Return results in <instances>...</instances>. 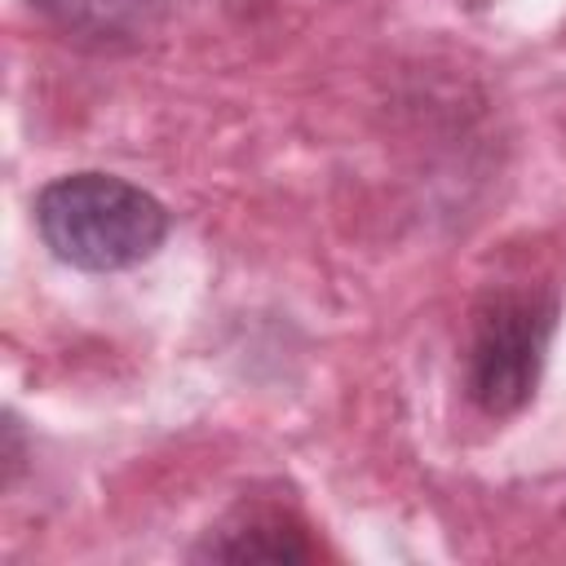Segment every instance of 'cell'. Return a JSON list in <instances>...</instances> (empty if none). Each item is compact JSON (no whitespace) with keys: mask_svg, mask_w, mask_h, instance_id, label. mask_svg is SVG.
I'll list each match as a JSON object with an SVG mask.
<instances>
[{"mask_svg":"<svg viewBox=\"0 0 566 566\" xmlns=\"http://www.w3.org/2000/svg\"><path fill=\"white\" fill-rule=\"evenodd\" d=\"M40 9L66 35L102 49L142 44L164 18V0H40Z\"/></svg>","mask_w":566,"mask_h":566,"instance_id":"4","label":"cell"},{"mask_svg":"<svg viewBox=\"0 0 566 566\" xmlns=\"http://www.w3.org/2000/svg\"><path fill=\"white\" fill-rule=\"evenodd\" d=\"M195 557L212 562H314L318 548L305 539V526L270 504L234 509L208 539L195 548Z\"/></svg>","mask_w":566,"mask_h":566,"instance_id":"3","label":"cell"},{"mask_svg":"<svg viewBox=\"0 0 566 566\" xmlns=\"http://www.w3.org/2000/svg\"><path fill=\"white\" fill-rule=\"evenodd\" d=\"M35 230L57 261L111 274L159 252L168 208L115 172H66L35 195Z\"/></svg>","mask_w":566,"mask_h":566,"instance_id":"1","label":"cell"},{"mask_svg":"<svg viewBox=\"0 0 566 566\" xmlns=\"http://www.w3.org/2000/svg\"><path fill=\"white\" fill-rule=\"evenodd\" d=\"M557 301L539 287H495L478 301L464 345V389L486 416L531 402L553 340Z\"/></svg>","mask_w":566,"mask_h":566,"instance_id":"2","label":"cell"}]
</instances>
